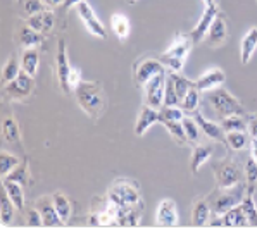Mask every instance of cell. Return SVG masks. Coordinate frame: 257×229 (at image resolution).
Returning <instances> with one entry per match:
<instances>
[{
	"label": "cell",
	"mask_w": 257,
	"mask_h": 229,
	"mask_svg": "<svg viewBox=\"0 0 257 229\" xmlns=\"http://www.w3.org/2000/svg\"><path fill=\"white\" fill-rule=\"evenodd\" d=\"M74 97H76L78 105L83 112H86L93 121L104 114L105 110V95L102 90V83L97 81H85L74 88Z\"/></svg>",
	"instance_id": "6da1fadb"
},
{
	"label": "cell",
	"mask_w": 257,
	"mask_h": 229,
	"mask_svg": "<svg viewBox=\"0 0 257 229\" xmlns=\"http://www.w3.org/2000/svg\"><path fill=\"white\" fill-rule=\"evenodd\" d=\"M192 38L190 35H176L169 49L161 55V62L166 66V69L175 71V73H181L183 64L190 55V49H192Z\"/></svg>",
	"instance_id": "7a4b0ae2"
},
{
	"label": "cell",
	"mask_w": 257,
	"mask_h": 229,
	"mask_svg": "<svg viewBox=\"0 0 257 229\" xmlns=\"http://www.w3.org/2000/svg\"><path fill=\"white\" fill-rule=\"evenodd\" d=\"M205 100L223 119L228 116H245V109L242 107V104L224 88H214L211 92H205Z\"/></svg>",
	"instance_id": "3957f363"
},
{
	"label": "cell",
	"mask_w": 257,
	"mask_h": 229,
	"mask_svg": "<svg viewBox=\"0 0 257 229\" xmlns=\"http://www.w3.org/2000/svg\"><path fill=\"white\" fill-rule=\"evenodd\" d=\"M245 196V188L242 184H236V188H217L214 193L207 198L209 205H211V210L214 215H223L226 214L230 208L236 207L242 202V198Z\"/></svg>",
	"instance_id": "277c9868"
},
{
	"label": "cell",
	"mask_w": 257,
	"mask_h": 229,
	"mask_svg": "<svg viewBox=\"0 0 257 229\" xmlns=\"http://www.w3.org/2000/svg\"><path fill=\"white\" fill-rule=\"evenodd\" d=\"M109 200L117 207L140 203V189L132 179H116L109 188Z\"/></svg>",
	"instance_id": "5b68a950"
},
{
	"label": "cell",
	"mask_w": 257,
	"mask_h": 229,
	"mask_svg": "<svg viewBox=\"0 0 257 229\" xmlns=\"http://www.w3.org/2000/svg\"><path fill=\"white\" fill-rule=\"evenodd\" d=\"M166 81H168V73L163 71V73L156 74L154 78L144 85L145 90V104L150 105L154 109H163L164 107V93H166Z\"/></svg>",
	"instance_id": "8992f818"
},
{
	"label": "cell",
	"mask_w": 257,
	"mask_h": 229,
	"mask_svg": "<svg viewBox=\"0 0 257 229\" xmlns=\"http://www.w3.org/2000/svg\"><path fill=\"white\" fill-rule=\"evenodd\" d=\"M216 183L219 188H233L242 183V169L236 162H221L214 165Z\"/></svg>",
	"instance_id": "52a82bcc"
},
{
	"label": "cell",
	"mask_w": 257,
	"mask_h": 229,
	"mask_svg": "<svg viewBox=\"0 0 257 229\" xmlns=\"http://www.w3.org/2000/svg\"><path fill=\"white\" fill-rule=\"evenodd\" d=\"M33 86H35L33 76H30L26 71H21L14 81L4 85V92H6V95L11 100H25L33 92Z\"/></svg>",
	"instance_id": "ba28073f"
},
{
	"label": "cell",
	"mask_w": 257,
	"mask_h": 229,
	"mask_svg": "<svg viewBox=\"0 0 257 229\" xmlns=\"http://www.w3.org/2000/svg\"><path fill=\"white\" fill-rule=\"evenodd\" d=\"M76 7H78V16L81 18V21L86 30H88L93 37H98V38H102V40H105V38H107V31H105L104 25H102V23L98 21L97 16H95L92 6H90L86 0H83V2L78 4Z\"/></svg>",
	"instance_id": "9c48e42d"
},
{
	"label": "cell",
	"mask_w": 257,
	"mask_h": 229,
	"mask_svg": "<svg viewBox=\"0 0 257 229\" xmlns=\"http://www.w3.org/2000/svg\"><path fill=\"white\" fill-rule=\"evenodd\" d=\"M166 71V66L161 62V59H142L135 66V85L144 86L150 78Z\"/></svg>",
	"instance_id": "30bf717a"
},
{
	"label": "cell",
	"mask_w": 257,
	"mask_h": 229,
	"mask_svg": "<svg viewBox=\"0 0 257 229\" xmlns=\"http://www.w3.org/2000/svg\"><path fill=\"white\" fill-rule=\"evenodd\" d=\"M55 66H57V78H59V85H61L62 92L69 93L71 86H69V73L73 66L69 64L68 52H66V42L59 40L57 43V54H55Z\"/></svg>",
	"instance_id": "8fae6325"
},
{
	"label": "cell",
	"mask_w": 257,
	"mask_h": 229,
	"mask_svg": "<svg viewBox=\"0 0 257 229\" xmlns=\"http://www.w3.org/2000/svg\"><path fill=\"white\" fill-rule=\"evenodd\" d=\"M35 207L40 210V214L43 217V226L59 227V226H64V224H66L64 220L61 219V215H59L57 208H55L52 195H50V196H40V198L35 202Z\"/></svg>",
	"instance_id": "7c38bea8"
},
{
	"label": "cell",
	"mask_w": 257,
	"mask_h": 229,
	"mask_svg": "<svg viewBox=\"0 0 257 229\" xmlns=\"http://www.w3.org/2000/svg\"><path fill=\"white\" fill-rule=\"evenodd\" d=\"M217 6L216 4H211V6H205V11L204 14L200 16L199 23H197V26L192 30V33H190V38H192L193 43H200L202 40H205V37H207V31L211 25L214 23V19L217 18Z\"/></svg>",
	"instance_id": "4fadbf2b"
},
{
	"label": "cell",
	"mask_w": 257,
	"mask_h": 229,
	"mask_svg": "<svg viewBox=\"0 0 257 229\" xmlns=\"http://www.w3.org/2000/svg\"><path fill=\"white\" fill-rule=\"evenodd\" d=\"M156 219L157 224L163 227H173L178 224V212H176V203L171 198L161 200L156 210Z\"/></svg>",
	"instance_id": "5bb4252c"
},
{
	"label": "cell",
	"mask_w": 257,
	"mask_h": 229,
	"mask_svg": "<svg viewBox=\"0 0 257 229\" xmlns=\"http://www.w3.org/2000/svg\"><path fill=\"white\" fill-rule=\"evenodd\" d=\"M228 38V28H226V21L223 19V16L217 14V18L214 19V23L211 25L207 31V37H205V42L211 49H217V47L224 45Z\"/></svg>",
	"instance_id": "9a60e30c"
},
{
	"label": "cell",
	"mask_w": 257,
	"mask_h": 229,
	"mask_svg": "<svg viewBox=\"0 0 257 229\" xmlns=\"http://www.w3.org/2000/svg\"><path fill=\"white\" fill-rule=\"evenodd\" d=\"M224 81H226V76H224L223 71L217 69V68H212L197 78L195 88L199 90V92H211V90L217 88L219 85H223Z\"/></svg>",
	"instance_id": "2e32d148"
},
{
	"label": "cell",
	"mask_w": 257,
	"mask_h": 229,
	"mask_svg": "<svg viewBox=\"0 0 257 229\" xmlns=\"http://www.w3.org/2000/svg\"><path fill=\"white\" fill-rule=\"evenodd\" d=\"M193 119L197 121L199 128L202 129V133H204V135L207 136V138H211V140H214V141H221V143H226L224 129L221 128L219 124H216V122L205 119V117L199 112V110H195V112H193Z\"/></svg>",
	"instance_id": "e0dca14e"
},
{
	"label": "cell",
	"mask_w": 257,
	"mask_h": 229,
	"mask_svg": "<svg viewBox=\"0 0 257 229\" xmlns=\"http://www.w3.org/2000/svg\"><path fill=\"white\" fill-rule=\"evenodd\" d=\"M157 122H159V110L145 104L144 107H142L140 114H138V119L135 124V135L144 136L145 131H147L149 128H152L154 124H157Z\"/></svg>",
	"instance_id": "ac0fdd59"
},
{
	"label": "cell",
	"mask_w": 257,
	"mask_h": 229,
	"mask_svg": "<svg viewBox=\"0 0 257 229\" xmlns=\"http://www.w3.org/2000/svg\"><path fill=\"white\" fill-rule=\"evenodd\" d=\"M18 42L21 43L25 49H35V47L42 45L45 42V37L40 31L33 30L31 26H21L18 30Z\"/></svg>",
	"instance_id": "d6986e66"
},
{
	"label": "cell",
	"mask_w": 257,
	"mask_h": 229,
	"mask_svg": "<svg viewBox=\"0 0 257 229\" xmlns=\"http://www.w3.org/2000/svg\"><path fill=\"white\" fill-rule=\"evenodd\" d=\"M54 23H55V18H54V13L52 11H42L38 14H33V16H28V26H31L33 30L40 31V33H47L54 28Z\"/></svg>",
	"instance_id": "ffe728a7"
},
{
	"label": "cell",
	"mask_w": 257,
	"mask_h": 229,
	"mask_svg": "<svg viewBox=\"0 0 257 229\" xmlns=\"http://www.w3.org/2000/svg\"><path fill=\"white\" fill-rule=\"evenodd\" d=\"M255 49H257V26L250 28L245 33L242 45H240V61H242V64H248V61L252 59Z\"/></svg>",
	"instance_id": "44dd1931"
},
{
	"label": "cell",
	"mask_w": 257,
	"mask_h": 229,
	"mask_svg": "<svg viewBox=\"0 0 257 229\" xmlns=\"http://www.w3.org/2000/svg\"><path fill=\"white\" fill-rule=\"evenodd\" d=\"M212 152H214V147L212 145H197L195 148H193L192 152V162H190V171L193 172V174H197V172L200 171V167L211 159Z\"/></svg>",
	"instance_id": "7402d4cb"
},
{
	"label": "cell",
	"mask_w": 257,
	"mask_h": 229,
	"mask_svg": "<svg viewBox=\"0 0 257 229\" xmlns=\"http://www.w3.org/2000/svg\"><path fill=\"white\" fill-rule=\"evenodd\" d=\"M2 188L4 191L9 195V198L13 200V203L16 205L18 210H23L25 208V191H23V184L16 183V181H9L6 177H2Z\"/></svg>",
	"instance_id": "603a6c76"
},
{
	"label": "cell",
	"mask_w": 257,
	"mask_h": 229,
	"mask_svg": "<svg viewBox=\"0 0 257 229\" xmlns=\"http://www.w3.org/2000/svg\"><path fill=\"white\" fill-rule=\"evenodd\" d=\"M116 219H117V226H137V224L140 222V210H138V205L117 207Z\"/></svg>",
	"instance_id": "cb8c5ba5"
},
{
	"label": "cell",
	"mask_w": 257,
	"mask_h": 229,
	"mask_svg": "<svg viewBox=\"0 0 257 229\" xmlns=\"http://www.w3.org/2000/svg\"><path fill=\"white\" fill-rule=\"evenodd\" d=\"M110 28H112L114 35H116L121 42H124L126 38L130 37V31H132L130 19L121 13H114L110 16Z\"/></svg>",
	"instance_id": "d4e9b609"
},
{
	"label": "cell",
	"mask_w": 257,
	"mask_h": 229,
	"mask_svg": "<svg viewBox=\"0 0 257 229\" xmlns=\"http://www.w3.org/2000/svg\"><path fill=\"white\" fill-rule=\"evenodd\" d=\"M223 219H224V226L226 227H243L250 224L240 205H236V207L230 208L226 214H223Z\"/></svg>",
	"instance_id": "484cf974"
},
{
	"label": "cell",
	"mask_w": 257,
	"mask_h": 229,
	"mask_svg": "<svg viewBox=\"0 0 257 229\" xmlns=\"http://www.w3.org/2000/svg\"><path fill=\"white\" fill-rule=\"evenodd\" d=\"M2 133H4V140L7 143H16L21 147V131H19L18 121L13 119V117H7L2 122Z\"/></svg>",
	"instance_id": "4316f807"
},
{
	"label": "cell",
	"mask_w": 257,
	"mask_h": 229,
	"mask_svg": "<svg viewBox=\"0 0 257 229\" xmlns=\"http://www.w3.org/2000/svg\"><path fill=\"white\" fill-rule=\"evenodd\" d=\"M212 210H211V205H209L207 200H199L193 207V212H192V222L195 226H205L209 224V217H211Z\"/></svg>",
	"instance_id": "83f0119b"
},
{
	"label": "cell",
	"mask_w": 257,
	"mask_h": 229,
	"mask_svg": "<svg viewBox=\"0 0 257 229\" xmlns=\"http://www.w3.org/2000/svg\"><path fill=\"white\" fill-rule=\"evenodd\" d=\"M38 64H40V54L33 49H26L21 55V68L26 71L30 76L35 78V74L38 73Z\"/></svg>",
	"instance_id": "f1b7e54d"
},
{
	"label": "cell",
	"mask_w": 257,
	"mask_h": 229,
	"mask_svg": "<svg viewBox=\"0 0 257 229\" xmlns=\"http://www.w3.org/2000/svg\"><path fill=\"white\" fill-rule=\"evenodd\" d=\"M16 205L13 203V200L9 198L6 191L2 193V203H0V226L2 227H7L11 224V220L14 219V214H16Z\"/></svg>",
	"instance_id": "f546056e"
},
{
	"label": "cell",
	"mask_w": 257,
	"mask_h": 229,
	"mask_svg": "<svg viewBox=\"0 0 257 229\" xmlns=\"http://www.w3.org/2000/svg\"><path fill=\"white\" fill-rule=\"evenodd\" d=\"M240 207L243 208V212H245V215H247L250 226H257V207H255V202H254V188L252 186L247 193H245L242 202H240Z\"/></svg>",
	"instance_id": "4dcf8cb0"
},
{
	"label": "cell",
	"mask_w": 257,
	"mask_h": 229,
	"mask_svg": "<svg viewBox=\"0 0 257 229\" xmlns=\"http://www.w3.org/2000/svg\"><path fill=\"white\" fill-rule=\"evenodd\" d=\"M163 126L169 131V135L175 138L176 143H180V145L188 143V136H187V131H185L183 121H168V122H163Z\"/></svg>",
	"instance_id": "1f68e13d"
},
{
	"label": "cell",
	"mask_w": 257,
	"mask_h": 229,
	"mask_svg": "<svg viewBox=\"0 0 257 229\" xmlns=\"http://www.w3.org/2000/svg\"><path fill=\"white\" fill-rule=\"evenodd\" d=\"M221 128L224 129V133L245 131V129H248V122H247V117H243V116H228L221 122Z\"/></svg>",
	"instance_id": "d6a6232c"
},
{
	"label": "cell",
	"mask_w": 257,
	"mask_h": 229,
	"mask_svg": "<svg viewBox=\"0 0 257 229\" xmlns=\"http://www.w3.org/2000/svg\"><path fill=\"white\" fill-rule=\"evenodd\" d=\"M23 71L21 68V62L18 61V59L14 57H9V61L6 62V66H4V71H2V81L4 85H7V83L14 81L16 78L19 76V73Z\"/></svg>",
	"instance_id": "836d02e7"
},
{
	"label": "cell",
	"mask_w": 257,
	"mask_h": 229,
	"mask_svg": "<svg viewBox=\"0 0 257 229\" xmlns=\"http://www.w3.org/2000/svg\"><path fill=\"white\" fill-rule=\"evenodd\" d=\"M169 76H171L173 83H175V90H176L178 97H180V100H183V97L188 93V90L195 86V81H190L188 78H185L183 74H180V73H175V71H171Z\"/></svg>",
	"instance_id": "e575fe53"
},
{
	"label": "cell",
	"mask_w": 257,
	"mask_h": 229,
	"mask_svg": "<svg viewBox=\"0 0 257 229\" xmlns=\"http://www.w3.org/2000/svg\"><path fill=\"white\" fill-rule=\"evenodd\" d=\"M52 198H54L55 208H57L61 219L64 220V222H68L69 217H71V202H69V198L61 191H55L52 195Z\"/></svg>",
	"instance_id": "d590c367"
},
{
	"label": "cell",
	"mask_w": 257,
	"mask_h": 229,
	"mask_svg": "<svg viewBox=\"0 0 257 229\" xmlns=\"http://www.w3.org/2000/svg\"><path fill=\"white\" fill-rule=\"evenodd\" d=\"M199 104H200V92L193 86V88L188 90V93L183 97V100H181L180 107L185 110V112H190L193 114L195 110H199Z\"/></svg>",
	"instance_id": "8d00e7d4"
},
{
	"label": "cell",
	"mask_w": 257,
	"mask_h": 229,
	"mask_svg": "<svg viewBox=\"0 0 257 229\" xmlns=\"http://www.w3.org/2000/svg\"><path fill=\"white\" fill-rule=\"evenodd\" d=\"M4 177L9 181H16V183L23 184V186H28V183H30V169H28V162L19 164L18 167H14L9 174L4 176Z\"/></svg>",
	"instance_id": "74e56055"
},
{
	"label": "cell",
	"mask_w": 257,
	"mask_h": 229,
	"mask_svg": "<svg viewBox=\"0 0 257 229\" xmlns=\"http://www.w3.org/2000/svg\"><path fill=\"white\" fill-rule=\"evenodd\" d=\"M226 145L233 150H243L247 148V145H250V141L245 131H230L226 133Z\"/></svg>",
	"instance_id": "f35d334b"
},
{
	"label": "cell",
	"mask_w": 257,
	"mask_h": 229,
	"mask_svg": "<svg viewBox=\"0 0 257 229\" xmlns=\"http://www.w3.org/2000/svg\"><path fill=\"white\" fill-rule=\"evenodd\" d=\"M183 109L181 107H173V105H164L163 109H159V122H168V121H183Z\"/></svg>",
	"instance_id": "ab89813d"
},
{
	"label": "cell",
	"mask_w": 257,
	"mask_h": 229,
	"mask_svg": "<svg viewBox=\"0 0 257 229\" xmlns=\"http://www.w3.org/2000/svg\"><path fill=\"white\" fill-rule=\"evenodd\" d=\"M18 165H19V159L16 155L6 152V150L0 153V174H2V177L9 174V172L13 171L14 167H18Z\"/></svg>",
	"instance_id": "60d3db41"
},
{
	"label": "cell",
	"mask_w": 257,
	"mask_h": 229,
	"mask_svg": "<svg viewBox=\"0 0 257 229\" xmlns=\"http://www.w3.org/2000/svg\"><path fill=\"white\" fill-rule=\"evenodd\" d=\"M183 126H185V131H187V136H188V143H199L202 129L199 128L197 121L192 119V117H183Z\"/></svg>",
	"instance_id": "b9f144b4"
},
{
	"label": "cell",
	"mask_w": 257,
	"mask_h": 229,
	"mask_svg": "<svg viewBox=\"0 0 257 229\" xmlns=\"http://www.w3.org/2000/svg\"><path fill=\"white\" fill-rule=\"evenodd\" d=\"M181 100L180 97H178L176 90H175V83H173L171 76H169L168 73V81H166V93H164V105H180Z\"/></svg>",
	"instance_id": "7bdbcfd3"
},
{
	"label": "cell",
	"mask_w": 257,
	"mask_h": 229,
	"mask_svg": "<svg viewBox=\"0 0 257 229\" xmlns=\"http://www.w3.org/2000/svg\"><path fill=\"white\" fill-rule=\"evenodd\" d=\"M23 9L28 16H33L45 11V4L43 0H23Z\"/></svg>",
	"instance_id": "ee69618b"
},
{
	"label": "cell",
	"mask_w": 257,
	"mask_h": 229,
	"mask_svg": "<svg viewBox=\"0 0 257 229\" xmlns=\"http://www.w3.org/2000/svg\"><path fill=\"white\" fill-rule=\"evenodd\" d=\"M245 177H247V183L254 188V184L257 183V160L252 157L245 164Z\"/></svg>",
	"instance_id": "f6af8a7d"
},
{
	"label": "cell",
	"mask_w": 257,
	"mask_h": 229,
	"mask_svg": "<svg viewBox=\"0 0 257 229\" xmlns=\"http://www.w3.org/2000/svg\"><path fill=\"white\" fill-rule=\"evenodd\" d=\"M26 224H28V226H31V227H40V226H43V217H42L40 210H38L37 207H33V208H30V210H28Z\"/></svg>",
	"instance_id": "bcb514c9"
},
{
	"label": "cell",
	"mask_w": 257,
	"mask_h": 229,
	"mask_svg": "<svg viewBox=\"0 0 257 229\" xmlns=\"http://www.w3.org/2000/svg\"><path fill=\"white\" fill-rule=\"evenodd\" d=\"M83 81L81 78V69L80 68H71V73H69V86L71 90L74 92V88H76L78 85Z\"/></svg>",
	"instance_id": "7dc6e473"
},
{
	"label": "cell",
	"mask_w": 257,
	"mask_h": 229,
	"mask_svg": "<svg viewBox=\"0 0 257 229\" xmlns=\"http://www.w3.org/2000/svg\"><path fill=\"white\" fill-rule=\"evenodd\" d=\"M247 122H248V131H250V138H257V117L255 116L247 117Z\"/></svg>",
	"instance_id": "c3c4849f"
},
{
	"label": "cell",
	"mask_w": 257,
	"mask_h": 229,
	"mask_svg": "<svg viewBox=\"0 0 257 229\" xmlns=\"http://www.w3.org/2000/svg\"><path fill=\"white\" fill-rule=\"evenodd\" d=\"M250 157L257 160V138H250Z\"/></svg>",
	"instance_id": "681fc988"
},
{
	"label": "cell",
	"mask_w": 257,
	"mask_h": 229,
	"mask_svg": "<svg viewBox=\"0 0 257 229\" xmlns=\"http://www.w3.org/2000/svg\"><path fill=\"white\" fill-rule=\"evenodd\" d=\"M66 0H43V4H45L47 7H57V6L62 7V4Z\"/></svg>",
	"instance_id": "f907efd6"
},
{
	"label": "cell",
	"mask_w": 257,
	"mask_h": 229,
	"mask_svg": "<svg viewBox=\"0 0 257 229\" xmlns=\"http://www.w3.org/2000/svg\"><path fill=\"white\" fill-rule=\"evenodd\" d=\"M80 2H83V0H66V2L62 4V9H69V7H73V6H78Z\"/></svg>",
	"instance_id": "816d5d0a"
},
{
	"label": "cell",
	"mask_w": 257,
	"mask_h": 229,
	"mask_svg": "<svg viewBox=\"0 0 257 229\" xmlns=\"http://www.w3.org/2000/svg\"><path fill=\"white\" fill-rule=\"evenodd\" d=\"M209 224L211 226H224V219L221 217V219H212V220H209Z\"/></svg>",
	"instance_id": "f5cc1de1"
},
{
	"label": "cell",
	"mask_w": 257,
	"mask_h": 229,
	"mask_svg": "<svg viewBox=\"0 0 257 229\" xmlns=\"http://www.w3.org/2000/svg\"><path fill=\"white\" fill-rule=\"evenodd\" d=\"M204 2H205V6H211V4H216L214 0H204Z\"/></svg>",
	"instance_id": "db71d44e"
},
{
	"label": "cell",
	"mask_w": 257,
	"mask_h": 229,
	"mask_svg": "<svg viewBox=\"0 0 257 229\" xmlns=\"http://www.w3.org/2000/svg\"><path fill=\"white\" fill-rule=\"evenodd\" d=\"M128 2H130V4H135V2H137V0H128Z\"/></svg>",
	"instance_id": "11a10c76"
},
{
	"label": "cell",
	"mask_w": 257,
	"mask_h": 229,
	"mask_svg": "<svg viewBox=\"0 0 257 229\" xmlns=\"http://www.w3.org/2000/svg\"><path fill=\"white\" fill-rule=\"evenodd\" d=\"M255 2H257V0H255Z\"/></svg>",
	"instance_id": "9f6ffc18"
}]
</instances>
